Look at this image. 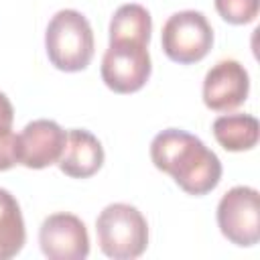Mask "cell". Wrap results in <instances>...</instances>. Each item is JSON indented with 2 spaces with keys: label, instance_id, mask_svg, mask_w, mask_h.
<instances>
[{
  "label": "cell",
  "instance_id": "1",
  "mask_svg": "<svg viewBox=\"0 0 260 260\" xmlns=\"http://www.w3.org/2000/svg\"><path fill=\"white\" fill-rule=\"evenodd\" d=\"M150 158L158 171L169 173L189 195H205L213 191L221 179L217 154L197 136L179 128L162 130L152 138Z\"/></svg>",
  "mask_w": 260,
  "mask_h": 260
},
{
  "label": "cell",
  "instance_id": "2",
  "mask_svg": "<svg viewBox=\"0 0 260 260\" xmlns=\"http://www.w3.org/2000/svg\"><path fill=\"white\" fill-rule=\"evenodd\" d=\"M45 49L57 69L67 73L85 69L93 57V30L89 20L73 8L55 12L47 24Z\"/></svg>",
  "mask_w": 260,
  "mask_h": 260
},
{
  "label": "cell",
  "instance_id": "3",
  "mask_svg": "<svg viewBox=\"0 0 260 260\" xmlns=\"http://www.w3.org/2000/svg\"><path fill=\"white\" fill-rule=\"evenodd\" d=\"M98 244L108 258L132 260L148 246V223L144 215L128 203H110L95 219Z\"/></svg>",
  "mask_w": 260,
  "mask_h": 260
},
{
  "label": "cell",
  "instance_id": "4",
  "mask_svg": "<svg viewBox=\"0 0 260 260\" xmlns=\"http://www.w3.org/2000/svg\"><path fill=\"white\" fill-rule=\"evenodd\" d=\"M160 45L171 61L191 65L211 51L213 28L203 12L181 10L167 18L160 32Z\"/></svg>",
  "mask_w": 260,
  "mask_h": 260
},
{
  "label": "cell",
  "instance_id": "5",
  "mask_svg": "<svg viewBox=\"0 0 260 260\" xmlns=\"http://www.w3.org/2000/svg\"><path fill=\"white\" fill-rule=\"evenodd\" d=\"M152 71L148 43L136 39L110 41L102 59V79L116 93H134L144 87Z\"/></svg>",
  "mask_w": 260,
  "mask_h": 260
},
{
  "label": "cell",
  "instance_id": "6",
  "mask_svg": "<svg viewBox=\"0 0 260 260\" xmlns=\"http://www.w3.org/2000/svg\"><path fill=\"white\" fill-rule=\"evenodd\" d=\"M217 225L221 234L240 248L260 240V197L254 187H232L217 203Z\"/></svg>",
  "mask_w": 260,
  "mask_h": 260
},
{
  "label": "cell",
  "instance_id": "7",
  "mask_svg": "<svg viewBox=\"0 0 260 260\" xmlns=\"http://www.w3.org/2000/svg\"><path fill=\"white\" fill-rule=\"evenodd\" d=\"M39 244L49 260H83L89 254L85 223L73 213H53L39 230Z\"/></svg>",
  "mask_w": 260,
  "mask_h": 260
},
{
  "label": "cell",
  "instance_id": "8",
  "mask_svg": "<svg viewBox=\"0 0 260 260\" xmlns=\"http://www.w3.org/2000/svg\"><path fill=\"white\" fill-rule=\"evenodd\" d=\"M67 132L55 120H32L16 134V160L26 169H45L59 162Z\"/></svg>",
  "mask_w": 260,
  "mask_h": 260
},
{
  "label": "cell",
  "instance_id": "9",
  "mask_svg": "<svg viewBox=\"0 0 260 260\" xmlns=\"http://www.w3.org/2000/svg\"><path fill=\"white\" fill-rule=\"evenodd\" d=\"M250 91V77L236 59L217 61L203 79V102L213 112H232L242 106Z\"/></svg>",
  "mask_w": 260,
  "mask_h": 260
},
{
  "label": "cell",
  "instance_id": "10",
  "mask_svg": "<svg viewBox=\"0 0 260 260\" xmlns=\"http://www.w3.org/2000/svg\"><path fill=\"white\" fill-rule=\"evenodd\" d=\"M57 165L61 173H65L67 177L87 179L95 175L104 165L102 142L87 130H81V128L69 130L63 154Z\"/></svg>",
  "mask_w": 260,
  "mask_h": 260
},
{
  "label": "cell",
  "instance_id": "11",
  "mask_svg": "<svg viewBox=\"0 0 260 260\" xmlns=\"http://www.w3.org/2000/svg\"><path fill=\"white\" fill-rule=\"evenodd\" d=\"M258 120L250 114H228L213 122V136L230 152L250 150L258 142Z\"/></svg>",
  "mask_w": 260,
  "mask_h": 260
},
{
  "label": "cell",
  "instance_id": "12",
  "mask_svg": "<svg viewBox=\"0 0 260 260\" xmlns=\"http://www.w3.org/2000/svg\"><path fill=\"white\" fill-rule=\"evenodd\" d=\"M26 242V230L16 197L0 187V260L14 258Z\"/></svg>",
  "mask_w": 260,
  "mask_h": 260
},
{
  "label": "cell",
  "instance_id": "13",
  "mask_svg": "<svg viewBox=\"0 0 260 260\" xmlns=\"http://www.w3.org/2000/svg\"><path fill=\"white\" fill-rule=\"evenodd\" d=\"M150 30H152V18L148 10L140 4H122L110 20V41L136 39L148 43Z\"/></svg>",
  "mask_w": 260,
  "mask_h": 260
},
{
  "label": "cell",
  "instance_id": "14",
  "mask_svg": "<svg viewBox=\"0 0 260 260\" xmlns=\"http://www.w3.org/2000/svg\"><path fill=\"white\" fill-rule=\"evenodd\" d=\"M260 0H215V10L230 24H248L258 16Z\"/></svg>",
  "mask_w": 260,
  "mask_h": 260
},
{
  "label": "cell",
  "instance_id": "15",
  "mask_svg": "<svg viewBox=\"0 0 260 260\" xmlns=\"http://www.w3.org/2000/svg\"><path fill=\"white\" fill-rule=\"evenodd\" d=\"M14 165H18V160H16V134L12 130H8V132L0 134V171H8Z\"/></svg>",
  "mask_w": 260,
  "mask_h": 260
},
{
  "label": "cell",
  "instance_id": "16",
  "mask_svg": "<svg viewBox=\"0 0 260 260\" xmlns=\"http://www.w3.org/2000/svg\"><path fill=\"white\" fill-rule=\"evenodd\" d=\"M12 122H14V108L10 100L0 91V134L12 130Z\"/></svg>",
  "mask_w": 260,
  "mask_h": 260
}]
</instances>
